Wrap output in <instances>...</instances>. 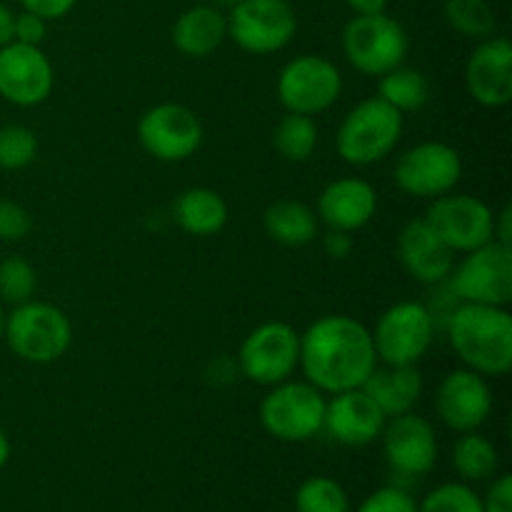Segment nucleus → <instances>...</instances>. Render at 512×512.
Returning <instances> with one entry per match:
<instances>
[{"instance_id": "10", "label": "nucleus", "mask_w": 512, "mask_h": 512, "mask_svg": "<svg viewBox=\"0 0 512 512\" xmlns=\"http://www.w3.org/2000/svg\"><path fill=\"white\" fill-rule=\"evenodd\" d=\"M375 355L383 365H418L435 338V320L428 305L400 300L383 310L373 333Z\"/></svg>"}, {"instance_id": "43", "label": "nucleus", "mask_w": 512, "mask_h": 512, "mask_svg": "<svg viewBox=\"0 0 512 512\" xmlns=\"http://www.w3.org/2000/svg\"><path fill=\"white\" fill-rule=\"evenodd\" d=\"M8 460H10V440H8V435L0 430V470L8 465Z\"/></svg>"}, {"instance_id": "29", "label": "nucleus", "mask_w": 512, "mask_h": 512, "mask_svg": "<svg viewBox=\"0 0 512 512\" xmlns=\"http://www.w3.org/2000/svg\"><path fill=\"white\" fill-rule=\"evenodd\" d=\"M443 13L450 28L470 40L490 38L498 28V18L488 0H445Z\"/></svg>"}, {"instance_id": "11", "label": "nucleus", "mask_w": 512, "mask_h": 512, "mask_svg": "<svg viewBox=\"0 0 512 512\" xmlns=\"http://www.w3.org/2000/svg\"><path fill=\"white\" fill-rule=\"evenodd\" d=\"M275 88L288 113L315 118L338 103L343 93V75L333 60L305 53L283 65Z\"/></svg>"}, {"instance_id": "42", "label": "nucleus", "mask_w": 512, "mask_h": 512, "mask_svg": "<svg viewBox=\"0 0 512 512\" xmlns=\"http://www.w3.org/2000/svg\"><path fill=\"white\" fill-rule=\"evenodd\" d=\"M13 28H15V13L5 3H0V48L13 43Z\"/></svg>"}, {"instance_id": "12", "label": "nucleus", "mask_w": 512, "mask_h": 512, "mask_svg": "<svg viewBox=\"0 0 512 512\" xmlns=\"http://www.w3.org/2000/svg\"><path fill=\"white\" fill-rule=\"evenodd\" d=\"M205 128L188 105L160 103L138 120V143L160 163H183L203 148Z\"/></svg>"}, {"instance_id": "39", "label": "nucleus", "mask_w": 512, "mask_h": 512, "mask_svg": "<svg viewBox=\"0 0 512 512\" xmlns=\"http://www.w3.org/2000/svg\"><path fill=\"white\" fill-rule=\"evenodd\" d=\"M323 250L333 260H345L353 253V233L328 228V233L323 235Z\"/></svg>"}, {"instance_id": "34", "label": "nucleus", "mask_w": 512, "mask_h": 512, "mask_svg": "<svg viewBox=\"0 0 512 512\" xmlns=\"http://www.w3.org/2000/svg\"><path fill=\"white\" fill-rule=\"evenodd\" d=\"M355 512H418V503H415L408 490L398 488V485H388V488L370 493Z\"/></svg>"}, {"instance_id": "16", "label": "nucleus", "mask_w": 512, "mask_h": 512, "mask_svg": "<svg viewBox=\"0 0 512 512\" xmlns=\"http://www.w3.org/2000/svg\"><path fill=\"white\" fill-rule=\"evenodd\" d=\"M380 438L385 460L398 475L423 478L438 463V435L433 423L413 410L385 420Z\"/></svg>"}, {"instance_id": "1", "label": "nucleus", "mask_w": 512, "mask_h": 512, "mask_svg": "<svg viewBox=\"0 0 512 512\" xmlns=\"http://www.w3.org/2000/svg\"><path fill=\"white\" fill-rule=\"evenodd\" d=\"M298 368L325 395L363 388L368 375L378 368L373 335L350 315H323L300 335Z\"/></svg>"}, {"instance_id": "8", "label": "nucleus", "mask_w": 512, "mask_h": 512, "mask_svg": "<svg viewBox=\"0 0 512 512\" xmlns=\"http://www.w3.org/2000/svg\"><path fill=\"white\" fill-rule=\"evenodd\" d=\"M225 18L228 38L250 55L280 53L298 33V15L290 0H240Z\"/></svg>"}, {"instance_id": "15", "label": "nucleus", "mask_w": 512, "mask_h": 512, "mask_svg": "<svg viewBox=\"0 0 512 512\" xmlns=\"http://www.w3.org/2000/svg\"><path fill=\"white\" fill-rule=\"evenodd\" d=\"M55 70L40 45L13 43L0 48V95L18 108H35L53 95Z\"/></svg>"}, {"instance_id": "14", "label": "nucleus", "mask_w": 512, "mask_h": 512, "mask_svg": "<svg viewBox=\"0 0 512 512\" xmlns=\"http://www.w3.org/2000/svg\"><path fill=\"white\" fill-rule=\"evenodd\" d=\"M423 218L453 253H470V250L495 240V213L485 200L475 198V195H440L430 203Z\"/></svg>"}, {"instance_id": "45", "label": "nucleus", "mask_w": 512, "mask_h": 512, "mask_svg": "<svg viewBox=\"0 0 512 512\" xmlns=\"http://www.w3.org/2000/svg\"><path fill=\"white\" fill-rule=\"evenodd\" d=\"M3 335H5V313L3 308H0V340H3Z\"/></svg>"}, {"instance_id": "38", "label": "nucleus", "mask_w": 512, "mask_h": 512, "mask_svg": "<svg viewBox=\"0 0 512 512\" xmlns=\"http://www.w3.org/2000/svg\"><path fill=\"white\" fill-rule=\"evenodd\" d=\"M78 0H20L23 10L40 15L45 20H60L75 8Z\"/></svg>"}, {"instance_id": "17", "label": "nucleus", "mask_w": 512, "mask_h": 512, "mask_svg": "<svg viewBox=\"0 0 512 512\" xmlns=\"http://www.w3.org/2000/svg\"><path fill=\"white\" fill-rule=\"evenodd\" d=\"M435 410L445 428L455 433H473L483 428L493 413V390L488 378L470 368L450 370L438 385Z\"/></svg>"}, {"instance_id": "33", "label": "nucleus", "mask_w": 512, "mask_h": 512, "mask_svg": "<svg viewBox=\"0 0 512 512\" xmlns=\"http://www.w3.org/2000/svg\"><path fill=\"white\" fill-rule=\"evenodd\" d=\"M418 512H483V498L465 483H443L425 495Z\"/></svg>"}, {"instance_id": "35", "label": "nucleus", "mask_w": 512, "mask_h": 512, "mask_svg": "<svg viewBox=\"0 0 512 512\" xmlns=\"http://www.w3.org/2000/svg\"><path fill=\"white\" fill-rule=\"evenodd\" d=\"M33 228V218L28 210L13 200H0V240L13 243V240H23Z\"/></svg>"}, {"instance_id": "18", "label": "nucleus", "mask_w": 512, "mask_h": 512, "mask_svg": "<svg viewBox=\"0 0 512 512\" xmlns=\"http://www.w3.org/2000/svg\"><path fill=\"white\" fill-rule=\"evenodd\" d=\"M465 88L483 108H503L512 100V45L505 35L478 40L465 63Z\"/></svg>"}, {"instance_id": "7", "label": "nucleus", "mask_w": 512, "mask_h": 512, "mask_svg": "<svg viewBox=\"0 0 512 512\" xmlns=\"http://www.w3.org/2000/svg\"><path fill=\"white\" fill-rule=\"evenodd\" d=\"M450 290L460 303L508 308L512 300V245L490 240L465 253V258L453 265Z\"/></svg>"}, {"instance_id": "3", "label": "nucleus", "mask_w": 512, "mask_h": 512, "mask_svg": "<svg viewBox=\"0 0 512 512\" xmlns=\"http://www.w3.org/2000/svg\"><path fill=\"white\" fill-rule=\"evenodd\" d=\"M403 138V113L383 98H365L348 110L335 135V150L355 168L388 158Z\"/></svg>"}, {"instance_id": "13", "label": "nucleus", "mask_w": 512, "mask_h": 512, "mask_svg": "<svg viewBox=\"0 0 512 512\" xmlns=\"http://www.w3.org/2000/svg\"><path fill=\"white\" fill-rule=\"evenodd\" d=\"M393 178L405 195L435 200L458 188L463 178V158L453 145L425 140L400 155Z\"/></svg>"}, {"instance_id": "2", "label": "nucleus", "mask_w": 512, "mask_h": 512, "mask_svg": "<svg viewBox=\"0 0 512 512\" xmlns=\"http://www.w3.org/2000/svg\"><path fill=\"white\" fill-rule=\"evenodd\" d=\"M448 338L465 368L503 378L512 368V315L498 305L460 303L448 318Z\"/></svg>"}, {"instance_id": "4", "label": "nucleus", "mask_w": 512, "mask_h": 512, "mask_svg": "<svg viewBox=\"0 0 512 512\" xmlns=\"http://www.w3.org/2000/svg\"><path fill=\"white\" fill-rule=\"evenodd\" d=\"M325 393L308 380H283L260 400V425L280 443H305L323 433Z\"/></svg>"}, {"instance_id": "36", "label": "nucleus", "mask_w": 512, "mask_h": 512, "mask_svg": "<svg viewBox=\"0 0 512 512\" xmlns=\"http://www.w3.org/2000/svg\"><path fill=\"white\" fill-rule=\"evenodd\" d=\"M45 35H48V20L35 13H28V10L15 15L13 40L25 45H40L45 40Z\"/></svg>"}, {"instance_id": "24", "label": "nucleus", "mask_w": 512, "mask_h": 512, "mask_svg": "<svg viewBox=\"0 0 512 512\" xmlns=\"http://www.w3.org/2000/svg\"><path fill=\"white\" fill-rule=\"evenodd\" d=\"M173 218L183 233L195 238L218 235L228 225V203L213 188H188L173 203Z\"/></svg>"}, {"instance_id": "40", "label": "nucleus", "mask_w": 512, "mask_h": 512, "mask_svg": "<svg viewBox=\"0 0 512 512\" xmlns=\"http://www.w3.org/2000/svg\"><path fill=\"white\" fill-rule=\"evenodd\" d=\"M493 235L498 243H505V245L512 243V208L510 205H505V208L495 215Z\"/></svg>"}, {"instance_id": "44", "label": "nucleus", "mask_w": 512, "mask_h": 512, "mask_svg": "<svg viewBox=\"0 0 512 512\" xmlns=\"http://www.w3.org/2000/svg\"><path fill=\"white\" fill-rule=\"evenodd\" d=\"M208 3L215 5V8H220V10H223V8L230 10L235 3H240V0H208Z\"/></svg>"}, {"instance_id": "9", "label": "nucleus", "mask_w": 512, "mask_h": 512, "mask_svg": "<svg viewBox=\"0 0 512 512\" xmlns=\"http://www.w3.org/2000/svg\"><path fill=\"white\" fill-rule=\"evenodd\" d=\"M298 363L300 333L283 320H270L253 328L238 350L240 375L263 388L293 378Z\"/></svg>"}, {"instance_id": "20", "label": "nucleus", "mask_w": 512, "mask_h": 512, "mask_svg": "<svg viewBox=\"0 0 512 512\" xmlns=\"http://www.w3.org/2000/svg\"><path fill=\"white\" fill-rule=\"evenodd\" d=\"M398 260L413 280L425 285H438L445 283L453 273L455 253L425 223V218H415L400 230Z\"/></svg>"}, {"instance_id": "41", "label": "nucleus", "mask_w": 512, "mask_h": 512, "mask_svg": "<svg viewBox=\"0 0 512 512\" xmlns=\"http://www.w3.org/2000/svg\"><path fill=\"white\" fill-rule=\"evenodd\" d=\"M390 0H345L350 10L355 15H375V13H385L388 10Z\"/></svg>"}, {"instance_id": "5", "label": "nucleus", "mask_w": 512, "mask_h": 512, "mask_svg": "<svg viewBox=\"0 0 512 512\" xmlns=\"http://www.w3.org/2000/svg\"><path fill=\"white\" fill-rule=\"evenodd\" d=\"M5 343L25 363L48 365L63 358L73 343L68 315L50 303L28 300L5 315Z\"/></svg>"}, {"instance_id": "6", "label": "nucleus", "mask_w": 512, "mask_h": 512, "mask_svg": "<svg viewBox=\"0 0 512 512\" xmlns=\"http://www.w3.org/2000/svg\"><path fill=\"white\" fill-rule=\"evenodd\" d=\"M340 45H343L345 60L360 75L380 78L388 70L405 63L410 50V38L403 23L395 20L393 15H353L345 23Z\"/></svg>"}, {"instance_id": "37", "label": "nucleus", "mask_w": 512, "mask_h": 512, "mask_svg": "<svg viewBox=\"0 0 512 512\" xmlns=\"http://www.w3.org/2000/svg\"><path fill=\"white\" fill-rule=\"evenodd\" d=\"M483 512H512V478L498 475L483 500Z\"/></svg>"}, {"instance_id": "25", "label": "nucleus", "mask_w": 512, "mask_h": 512, "mask_svg": "<svg viewBox=\"0 0 512 512\" xmlns=\"http://www.w3.org/2000/svg\"><path fill=\"white\" fill-rule=\"evenodd\" d=\"M318 215L313 208L293 198L275 200L265 208L263 228L270 240L285 248H303L318 238Z\"/></svg>"}, {"instance_id": "19", "label": "nucleus", "mask_w": 512, "mask_h": 512, "mask_svg": "<svg viewBox=\"0 0 512 512\" xmlns=\"http://www.w3.org/2000/svg\"><path fill=\"white\" fill-rule=\"evenodd\" d=\"M383 410L363 388L335 393L325 405L323 430L340 445L365 448L375 443L385 428Z\"/></svg>"}, {"instance_id": "26", "label": "nucleus", "mask_w": 512, "mask_h": 512, "mask_svg": "<svg viewBox=\"0 0 512 512\" xmlns=\"http://www.w3.org/2000/svg\"><path fill=\"white\" fill-rule=\"evenodd\" d=\"M378 98L393 105L398 113H415L430 100V83L423 70L398 65L378 78Z\"/></svg>"}, {"instance_id": "28", "label": "nucleus", "mask_w": 512, "mask_h": 512, "mask_svg": "<svg viewBox=\"0 0 512 512\" xmlns=\"http://www.w3.org/2000/svg\"><path fill=\"white\" fill-rule=\"evenodd\" d=\"M273 145L280 158L290 163H305L318 148V125L310 115H283L273 130Z\"/></svg>"}, {"instance_id": "32", "label": "nucleus", "mask_w": 512, "mask_h": 512, "mask_svg": "<svg viewBox=\"0 0 512 512\" xmlns=\"http://www.w3.org/2000/svg\"><path fill=\"white\" fill-rule=\"evenodd\" d=\"M38 155V138L25 125H5L0 128V168L23 170Z\"/></svg>"}, {"instance_id": "30", "label": "nucleus", "mask_w": 512, "mask_h": 512, "mask_svg": "<svg viewBox=\"0 0 512 512\" xmlns=\"http://www.w3.org/2000/svg\"><path fill=\"white\" fill-rule=\"evenodd\" d=\"M295 512H350V498L338 480L313 475L295 493Z\"/></svg>"}, {"instance_id": "23", "label": "nucleus", "mask_w": 512, "mask_h": 512, "mask_svg": "<svg viewBox=\"0 0 512 512\" xmlns=\"http://www.w3.org/2000/svg\"><path fill=\"white\" fill-rule=\"evenodd\" d=\"M423 388V373L418 365H383L363 383V390L383 410L385 418L410 413L418 405Z\"/></svg>"}, {"instance_id": "22", "label": "nucleus", "mask_w": 512, "mask_h": 512, "mask_svg": "<svg viewBox=\"0 0 512 512\" xmlns=\"http://www.w3.org/2000/svg\"><path fill=\"white\" fill-rule=\"evenodd\" d=\"M170 38L185 58H208L228 38V18L220 8L205 3L183 10L173 23Z\"/></svg>"}, {"instance_id": "31", "label": "nucleus", "mask_w": 512, "mask_h": 512, "mask_svg": "<svg viewBox=\"0 0 512 512\" xmlns=\"http://www.w3.org/2000/svg\"><path fill=\"white\" fill-rule=\"evenodd\" d=\"M38 288V275L35 268L20 255L0 260V298L10 305H20L33 300Z\"/></svg>"}, {"instance_id": "21", "label": "nucleus", "mask_w": 512, "mask_h": 512, "mask_svg": "<svg viewBox=\"0 0 512 512\" xmlns=\"http://www.w3.org/2000/svg\"><path fill=\"white\" fill-rule=\"evenodd\" d=\"M378 213V190L363 178H338L323 188L318 195V220H323L328 228L345 230V233H355V230L365 228L370 220Z\"/></svg>"}, {"instance_id": "27", "label": "nucleus", "mask_w": 512, "mask_h": 512, "mask_svg": "<svg viewBox=\"0 0 512 512\" xmlns=\"http://www.w3.org/2000/svg\"><path fill=\"white\" fill-rule=\"evenodd\" d=\"M498 448L493 440L480 435L478 430L473 433H460V438L453 445V465L458 475L468 483H480L490 480L498 473Z\"/></svg>"}]
</instances>
